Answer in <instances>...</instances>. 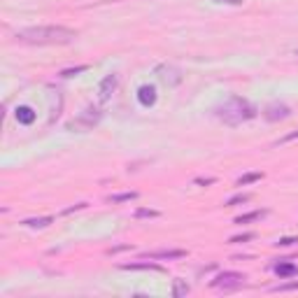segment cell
<instances>
[{
  "mask_svg": "<svg viewBox=\"0 0 298 298\" xmlns=\"http://www.w3.org/2000/svg\"><path fill=\"white\" fill-rule=\"evenodd\" d=\"M77 38V31L68 26H31L16 33L21 45H70Z\"/></svg>",
  "mask_w": 298,
  "mask_h": 298,
  "instance_id": "6da1fadb",
  "label": "cell"
},
{
  "mask_svg": "<svg viewBox=\"0 0 298 298\" xmlns=\"http://www.w3.org/2000/svg\"><path fill=\"white\" fill-rule=\"evenodd\" d=\"M214 115H217L219 121L229 123V126H240V123H245L256 117V107L249 100L240 98V96H231L224 105H219L214 110Z\"/></svg>",
  "mask_w": 298,
  "mask_h": 298,
  "instance_id": "7a4b0ae2",
  "label": "cell"
},
{
  "mask_svg": "<svg viewBox=\"0 0 298 298\" xmlns=\"http://www.w3.org/2000/svg\"><path fill=\"white\" fill-rule=\"evenodd\" d=\"M245 284H247V277L242 275V273L224 270V273H219V275L210 282V287H212V289H219V291H238V289H242Z\"/></svg>",
  "mask_w": 298,
  "mask_h": 298,
  "instance_id": "3957f363",
  "label": "cell"
},
{
  "mask_svg": "<svg viewBox=\"0 0 298 298\" xmlns=\"http://www.w3.org/2000/svg\"><path fill=\"white\" fill-rule=\"evenodd\" d=\"M154 75H156V79H159L163 86H168V89H175V86L182 84V70L175 68V65H168V63H161V65H156V70H154Z\"/></svg>",
  "mask_w": 298,
  "mask_h": 298,
  "instance_id": "277c9868",
  "label": "cell"
},
{
  "mask_svg": "<svg viewBox=\"0 0 298 298\" xmlns=\"http://www.w3.org/2000/svg\"><path fill=\"white\" fill-rule=\"evenodd\" d=\"M100 119H103V112H100V110H96V107H86L77 119H72V121L68 123V130H91Z\"/></svg>",
  "mask_w": 298,
  "mask_h": 298,
  "instance_id": "5b68a950",
  "label": "cell"
},
{
  "mask_svg": "<svg viewBox=\"0 0 298 298\" xmlns=\"http://www.w3.org/2000/svg\"><path fill=\"white\" fill-rule=\"evenodd\" d=\"M287 117H291V107L282 105V103H270V105L263 110V119H266V121H282Z\"/></svg>",
  "mask_w": 298,
  "mask_h": 298,
  "instance_id": "8992f818",
  "label": "cell"
},
{
  "mask_svg": "<svg viewBox=\"0 0 298 298\" xmlns=\"http://www.w3.org/2000/svg\"><path fill=\"white\" fill-rule=\"evenodd\" d=\"M117 86H119V77H117V75H107L105 79L98 84V100H100V103H107L110 96L117 91Z\"/></svg>",
  "mask_w": 298,
  "mask_h": 298,
  "instance_id": "52a82bcc",
  "label": "cell"
},
{
  "mask_svg": "<svg viewBox=\"0 0 298 298\" xmlns=\"http://www.w3.org/2000/svg\"><path fill=\"white\" fill-rule=\"evenodd\" d=\"M186 249H156V252H147L145 259L152 261H175V259H184Z\"/></svg>",
  "mask_w": 298,
  "mask_h": 298,
  "instance_id": "ba28073f",
  "label": "cell"
},
{
  "mask_svg": "<svg viewBox=\"0 0 298 298\" xmlns=\"http://www.w3.org/2000/svg\"><path fill=\"white\" fill-rule=\"evenodd\" d=\"M156 89L154 86H149V84H145V86H140L138 89V103L142 107H154L156 105Z\"/></svg>",
  "mask_w": 298,
  "mask_h": 298,
  "instance_id": "9c48e42d",
  "label": "cell"
},
{
  "mask_svg": "<svg viewBox=\"0 0 298 298\" xmlns=\"http://www.w3.org/2000/svg\"><path fill=\"white\" fill-rule=\"evenodd\" d=\"M273 270H275V275L280 277V280H289V277L298 275V266L291 263V261H280V263L273 266Z\"/></svg>",
  "mask_w": 298,
  "mask_h": 298,
  "instance_id": "30bf717a",
  "label": "cell"
},
{
  "mask_svg": "<svg viewBox=\"0 0 298 298\" xmlns=\"http://www.w3.org/2000/svg\"><path fill=\"white\" fill-rule=\"evenodd\" d=\"M35 110H33L31 105H19L16 107V121L23 123V126H31L33 121H35Z\"/></svg>",
  "mask_w": 298,
  "mask_h": 298,
  "instance_id": "8fae6325",
  "label": "cell"
},
{
  "mask_svg": "<svg viewBox=\"0 0 298 298\" xmlns=\"http://www.w3.org/2000/svg\"><path fill=\"white\" fill-rule=\"evenodd\" d=\"M123 270H159V273H163V266H159V263H152V259L149 261H142V263H123Z\"/></svg>",
  "mask_w": 298,
  "mask_h": 298,
  "instance_id": "7c38bea8",
  "label": "cell"
},
{
  "mask_svg": "<svg viewBox=\"0 0 298 298\" xmlns=\"http://www.w3.org/2000/svg\"><path fill=\"white\" fill-rule=\"evenodd\" d=\"M268 214V210H254V212H247V214H240V217H236V224H249V222H259V219H263Z\"/></svg>",
  "mask_w": 298,
  "mask_h": 298,
  "instance_id": "4fadbf2b",
  "label": "cell"
},
{
  "mask_svg": "<svg viewBox=\"0 0 298 298\" xmlns=\"http://www.w3.org/2000/svg\"><path fill=\"white\" fill-rule=\"evenodd\" d=\"M52 222H54L52 217H38V219H26L23 226H28V229H47Z\"/></svg>",
  "mask_w": 298,
  "mask_h": 298,
  "instance_id": "5bb4252c",
  "label": "cell"
},
{
  "mask_svg": "<svg viewBox=\"0 0 298 298\" xmlns=\"http://www.w3.org/2000/svg\"><path fill=\"white\" fill-rule=\"evenodd\" d=\"M189 284L184 282V280H175V282H173V296L175 298H182V296H186V294H189Z\"/></svg>",
  "mask_w": 298,
  "mask_h": 298,
  "instance_id": "9a60e30c",
  "label": "cell"
},
{
  "mask_svg": "<svg viewBox=\"0 0 298 298\" xmlns=\"http://www.w3.org/2000/svg\"><path fill=\"white\" fill-rule=\"evenodd\" d=\"M252 200V193H236L226 200V207H233V205H242V203H249Z\"/></svg>",
  "mask_w": 298,
  "mask_h": 298,
  "instance_id": "2e32d148",
  "label": "cell"
},
{
  "mask_svg": "<svg viewBox=\"0 0 298 298\" xmlns=\"http://www.w3.org/2000/svg\"><path fill=\"white\" fill-rule=\"evenodd\" d=\"M138 198V191H126V193H115L110 196V203H128V200Z\"/></svg>",
  "mask_w": 298,
  "mask_h": 298,
  "instance_id": "e0dca14e",
  "label": "cell"
},
{
  "mask_svg": "<svg viewBox=\"0 0 298 298\" xmlns=\"http://www.w3.org/2000/svg\"><path fill=\"white\" fill-rule=\"evenodd\" d=\"M261 173H247V175H242L240 179H238V186H247V184H254V182H259L261 179Z\"/></svg>",
  "mask_w": 298,
  "mask_h": 298,
  "instance_id": "ac0fdd59",
  "label": "cell"
},
{
  "mask_svg": "<svg viewBox=\"0 0 298 298\" xmlns=\"http://www.w3.org/2000/svg\"><path fill=\"white\" fill-rule=\"evenodd\" d=\"M89 70V65H77V68H65V70H61V77H75V75H79V72H86Z\"/></svg>",
  "mask_w": 298,
  "mask_h": 298,
  "instance_id": "d6986e66",
  "label": "cell"
},
{
  "mask_svg": "<svg viewBox=\"0 0 298 298\" xmlns=\"http://www.w3.org/2000/svg\"><path fill=\"white\" fill-rule=\"evenodd\" d=\"M249 240H254V233H242V236H233L229 240L231 245H242V242H249Z\"/></svg>",
  "mask_w": 298,
  "mask_h": 298,
  "instance_id": "ffe728a7",
  "label": "cell"
},
{
  "mask_svg": "<svg viewBox=\"0 0 298 298\" xmlns=\"http://www.w3.org/2000/svg\"><path fill=\"white\" fill-rule=\"evenodd\" d=\"M135 217H138V219H154V217H159V212H156V210H145V207H140V210H135Z\"/></svg>",
  "mask_w": 298,
  "mask_h": 298,
  "instance_id": "44dd1931",
  "label": "cell"
},
{
  "mask_svg": "<svg viewBox=\"0 0 298 298\" xmlns=\"http://www.w3.org/2000/svg\"><path fill=\"white\" fill-rule=\"evenodd\" d=\"M294 289H298V280L296 282H287V284H277V287H273V291H294Z\"/></svg>",
  "mask_w": 298,
  "mask_h": 298,
  "instance_id": "7402d4cb",
  "label": "cell"
},
{
  "mask_svg": "<svg viewBox=\"0 0 298 298\" xmlns=\"http://www.w3.org/2000/svg\"><path fill=\"white\" fill-rule=\"evenodd\" d=\"M296 242H298V238L287 236V238H280V240H277L275 245H277V247H291V245H296Z\"/></svg>",
  "mask_w": 298,
  "mask_h": 298,
  "instance_id": "603a6c76",
  "label": "cell"
},
{
  "mask_svg": "<svg viewBox=\"0 0 298 298\" xmlns=\"http://www.w3.org/2000/svg\"><path fill=\"white\" fill-rule=\"evenodd\" d=\"M298 138V130H294V133H289V135H284V138H280L275 142V145H287V142H291V140H296Z\"/></svg>",
  "mask_w": 298,
  "mask_h": 298,
  "instance_id": "cb8c5ba5",
  "label": "cell"
},
{
  "mask_svg": "<svg viewBox=\"0 0 298 298\" xmlns=\"http://www.w3.org/2000/svg\"><path fill=\"white\" fill-rule=\"evenodd\" d=\"M214 182H217L214 177H205V179H203V177H198V179H196V184H200V186H207V184H214Z\"/></svg>",
  "mask_w": 298,
  "mask_h": 298,
  "instance_id": "d4e9b609",
  "label": "cell"
},
{
  "mask_svg": "<svg viewBox=\"0 0 298 298\" xmlns=\"http://www.w3.org/2000/svg\"><path fill=\"white\" fill-rule=\"evenodd\" d=\"M214 2H226V5H242V0H214Z\"/></svg>",
  "mask_w": 298,
  "mask_h": 298,
  "instance_id": "484cf974",
  "label": "cell"
},
{
  "mask_svg": "<svg viewBox=\"0 0 298 298\" xmlns=\"http://www.w3.org/2000/svg\"><path fill=\"white\" fill-rule=\"evenodd\" d=\"M296 56H298V49H296Z\"/></svg>",
  "mask_w": 298,
  "mask_h": 298,
  "instance_id": "4316f807",
  "label": "cell"
}]
</instances>
